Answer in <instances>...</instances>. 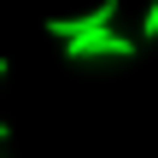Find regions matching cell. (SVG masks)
Masks as SVG:
<instances>
[{"mask_svg": "<svg viewBox=\"0 0 158 158\" xmlns=\"http://www.w3.org/2000/svg\"><path fill=\"white\" fill-rule=\"evenodd\" d=\"M141 35H147V41H158V0L147 6V18H141Z\"/></svg>", "mask_w": 158, "mask_h": 158, "instance_id": "obj_3", "label": "cell"}, {"mask_svg": "<svg viewBox=\"0 0 158 158\" xmlns=\"http://www.w3.org/2000/svg\"><path fill=\"white\" fill-rule=\"evenodd\" d=\"M111 18H117V0H100V6L76 12V18H47V35H53V41H76V35L111 29Z\"/></svg>", "mask_w": 158, "mask_h": 158, "instance_id": "obj_2", "label": "cell"}, {"mask_svg": "<svg viewBox=\"0 0 158 158\" xmlns=\"http://www.w3.org/2000/svg\"><path fill=\"white\" fill-rule=\"evenodd\" d=\"M0 76H6V59H0Z\"/></svg>", "mask_w": 158, "mask_h": 158, "instance_id": "obj_5", "label": "cell"}, {"mask_svg": "<svg viewBox=\"0 0 158 158\" xmlns=\"http://www.w3.org/2000/svg\"><path fill=\"white\" fill-rule=\"evenodd\" d=\"M0 141H12V129H6V123H0Z\"/></svg>", "mask_w": 158, "mask_h": 158, "instance_id": "obj_4", "label": "cell"}, {"mask_svg": "<svg viewBox=\"0 0 158 158\" xmlns=\"http://www.w3.org/2000/svg\"><path fill=\"white\" fill-rule=\"evenodd\" d=\"M141 47H135V35H117V29H94V35H76V41H64V59H135Z\"/></svg>", "mask_w": 158, "mask_h": 158, "instance_id": "obj_1", "label": "cell"}]
</instances>
